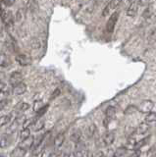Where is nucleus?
Returning <instances> with one entry per match:
<instances>
[{"label": "nucleus", "mask_w": 156, "mask_h": 157, "mask_svg": "<svg viewBox=\"0 0 156 157\" xmlns=\"http://www.w3.org/2000/svg\"><path fill=\"white\" fill-rule=\"evenodd\" d=\"M118 18H119V12H114L111 14V16L106 24V32L108 33H113L115 26H116V23L118 21Z\"/></svg>", "instance_id": "nucleus-3"}, {"label": "nucleus", "mask_w": 156, "mask_h": 157, "mask_svg": "<svg viewBox=\"0 0 156 157\" xmlns=\"http://www.w3.org/2000/svg\"><path fill=\"white\" fill-rule=\"evenodd\" d=\"M65 141V134L64 132H60V134H58L55 137L54 140V144H53V145H54V149H59L60 147L63 145V144H64Z\"/></svg>", "instance_id": "nucleus-14"}, {"label": "nucleus", "mask_w": 156, "mask_h": 157, "mask_svg": "<svg viewBox=\"0 0 156 157\" xmlns=\"http://www.w3.org/2000/svg\"><path fill=\"white\" fill-rule=\"evenodd\" d=\"M23 80H24L23 74L21 72H19V71H15V72H13L11 74L10 78H9V82H10L12 86H15L19 85V83L23 82Z\"/></svg>", "instance_id": "nucleus-7"}, {"label": "nucleus", "mask_w": 156, "mask_h": 157, "mask_svg": "<svg viewBox=\"0 0 156 157\" xmlns=\"http://www.w3.org/2000/svg\"><path fill=\"white\" fill-rule=\"evenodd\" d=\"M7 103H8L7 99L6 100H3V101H0V110L4 109V108H5V106L7 105Z\"/></svg>", "instance_id": "nucleus-32"}, {"label": "nucleus", "mask_w": 156, "mask_h": 157, "mask_svg": "<svg viewBox=\"0 0 156 157\" xmlns=\"http://www.w3.org/2000/svg\"><path fill=\"white\" fill-rule=\"evenodd\" d=\"M2 3L5 5L6 7H9V6H11V5H13L15 2H14V1H6V0H3Z\"/></svg>", "instance_id": "nucleus-34"}, {"label": "nucleus", "mask_w": 156, "mask_h": 157, "mask_svg": "<svg viewBox=\"0 0 156 157\" xmlns=\"http://www.w3.org/2000/svg\"><path fill=\"white\" fill-rule=\"evenodd\" d=\"M15 60L17 61L19 65H21V66H29V65H31L32 62V59L30 55H28V54H22V53L17 54L15 57Z\"/></svg>", "instance_id": "nucleus-5"}, {"label": "nucleus", "mask_w": 156, "mask_h": 157, "mask_svg": "<svg viewBox=\"0 0 156 157\" xmlns=\"http://www.w3.org/2000/svg\"><path fill=\"white\" fill-rule=\"evenodd\" d=\"M147 41L148 43H154L156 41V29L149 33V36L147 37Z\"/></svg>", "instance_id": "nucleus-28"}, {"label": "nucleus", "mask_w": 156, "mask_h": 157, "mask_svg": "<svg viewBox=\"0 0 156 157\" xmlns=\"http://www.w3.org/2000/svg\"><path fill=\"white\" fill-rule=\"evenodd\" d=\"M59 94H60V90H59V88H58V90H54V92L52 93V95L50 96V99H51V100H52V99H54V98H55V97H57Z\"/></svg>", "instance_id": "nucleus-31"}, {"label": "nucleus", "mask_w": 156, "mask_h": 157, "mask_svg": "<svg viewBox=\"0 0 156 157\" xmlns=\"http://www.w3.org/2000/svg\"><path fill=\"white\" fill-rule=\"evenodd\" d=\"M136 111H138V107H135V105H130L126 108L124 113H125V115H131V114H134V113H135Z\"/></svg>", "instance_id": "nucleus-24"}, {"label": "nucleus", "mask_w": 156, "mask_h": 157, "mask_svg": "<svg viewBox=\"0 0 156 157\" xmlns=\"http://www.w3.org/2000/svg\"><path fill=\"white\" fill-rule=\"evenodd\" d=\"M30 157H38V155H37L36 153H33V154H32Z\"/></svg>", "instance_id": "nucleus-36"}, {"label": "nucleus", "mask_w": 156, "mask_h": 157, "mask_svg": "<svg viewBox=\"0 0 156 157\" xmlns=\"http://www.w3.org/2000/svg\"><path fill=\"white\" fill-rule=\"evenodd\" d=\"M31 136V131L29 128H27V129H23L20 132V140L21 141L24 140H26L28 139V137H30Z\"/></svg>", "instance_id": "nucleus-22"}, {"label": "nucleus", "mask_w": 156, "mask_h": 157, "mask_svg": "<svg viewBox=\"0 0 156 157\" xmlns=\"http://www.w3.org/2000/svg\"><path fill=\"white\" fill-rule=\"evenodd\" d=\"M0 18L7 27V29H13L14 27V16L10 10L6 9V6L0 1Z\"/></svg>", "instance_id": "nucleus-1"}, {"label": "nucleus", "mask_w": 156, "mask_h": 157, "mask_svg": "<svg viewBox=\"0 0 156 157\" xmlns=\"http://www.w3.org/2000/svg\"><path fill=\"white\" fill-rule=\"evenodd\" d=\"M139 1H133L131 2L129 5V7L127 8V16L129 17H135L136 13L139 11Z\"/></svg>", "instance_id": "nucleus-9"}, {"label": "nucleus", "mask_w": 156, "mask_h": 157, "mask_svg": "<svg viewBox=\"0 0 156 157\" xmlns=\"http://www.w3.org/2000/svg\"><path fill=\"white\" fill-rule=\"evenodd\" d=\"M12 120V115L11 114H6V115H2L0 116V128L5 126L11 122Z\"/></svg>", "instance_id": "nucleus-20"}, {"label": "nucleus", "mask_w": 156, "mask_h": 157, "mask_svg": "<svg viewBox=\"0 0 156 157\" xmlns=\"http://www.w3.org/2000/svg\"><path fill=\"white\" fill-rule=\"evenodd\" d=\"M149 130H150V125L148 124V123H146V122H143L135 129V134L140 135V136L141 135H145V134H147V132H149Z\"/></svg>", "instance_id": "nucleus-12"}, {"label": "nucleus", "mask_w": 156, "mask_h": 157, "mask_svg": "<svg viewBox=\"0 0 156 157\" xmlns=\"http://www.w3.org/2000/svg\"><path fill=\"white\" fill-rule=\"evenodd\" d=\"M82 132L80 130H75L72 132V134L70 136V139L71 140L74 142V144H79V142L82 141Z\"/></svg>", "instance_id": "nucleus-17"}, {"label": "nucleus", "mask_w": 156, "mask_h": 157, "mask_svg": "<svg viewBox=\"0 0 156 157\" xmlns=\"http://www.w3.org/2000/svg\"><path fill=\"white\" fill-rule=\"evenodd\" d=\"M11 65V58L5 43L0 41V67L6 68Z\"/></svg>", "instance_id": "nucleus-2"}, {"label": "nucleus", "mask_w": 156, "mask_h": 157, "mask_svg": "<svg viewBox=\"0 0 156 157\" xmlns=\"http://www.w3.org/2000/svg\"><path fill=\"white\" fill-rule=\"evenodd\" d=\"M96 132H97V128L94 124H90L89 127L86 128V135L87 137H92V136H94V135L96 134Z\"/></svg>", "instance_id": "nucleus-19"}, {"label": "nucleus", "mask_w": 156, "mask_h": 157, "mask_svg": "<svg viewBox=\"0 0 156 157\" xmlns=\"http://www.w3.org/2000/svg\"><path fill=\"white\" fill-rule=\"evenodd\" d=\"M120 4H121L120 0H112V1L108 2L106 6L104 7V9H103V12H102V16L106 17L107 15L110 13V11H112V10H114L115 8H117Z\"/></svg>", "instance_id": "nucleus-8"}, {"label": "nucleus", "mask_w": 156, "mask_h": 157, "mask_svg": "<svg viewBox=\"0 0 156 157\" xmlns=\"http://www.w3.org/2000/svg\"><path fill=\"white\" fill-rule=\"evenodd\" d=\"M26 90H27V85L25 82H21L19 85L13 86L12 93L14 95H22L26 92Z\"/></svg>", "instance_id": "nucleus-11"}, {"label": "nucleus", "mask_w": 156, "mask_h": 157, "mask_svg": "<svg viewBox=\"0 0 156 157\" xmlns=\"http://www.w3.org/2000/svg\"><path fill=\"white\" fill-rule=\"evenodd\" d=\"M115 140V134L114 132H107L106 134L103 136V141L105 145H111Z\"/></svg>", "instance_id": "nucleus-16"}, {"label": "nucleus", "mask_w": 156, "mask_h": 157, "mask_svg": "<svg viewBox=\"0 0 156 157\" xmlns=\"http://www.w3.org/2000/svg\"><path fill=\"white\" fill-rule=\"evenodd\" d=\"M154 107V103L153 101H151L149 99L147 100H143V102L140 103L139 106L138 107V110L141 113H143V114H149V113L152 112V109Z\"/></svg>", "instance_id": "nucleus-4"}, {"label": "nucleus", "mask_w": 156, "mask_h": 157, "mask_svg": "<svg viewBox=\"0 0 156 157\" xmlns=\"http://www.w3.org/2000/svg\"><path fill=\"white\" fill-rule=\"evenodd\" d=\"M93 157H107L103 152H101V151H98V152H96V153L93 155Z\"/></svg>", "instance_id": "nucleus-35"}, {"label": "nucleus", "mask_w": 156, "mask_h": 157, "mask_svg": "<svg viewBox=\"0 0 156 157\" xmlns=\"http://www.w3.org/2000/svg\"><path fill=\"white\" fill-rule=\"evenodd\" d=\"M29 108H30V104H29V103H26V102H21L20 104L17 105V107H16V111L23 112V111L28 110Z\"/></svg>", "instance_id": "nucleus-25"}, {"label": "nucleus", "mask_w": 156, "mask_h": 157, "mask_svg": "<svg viewBox=\"0 0 156 157\" xmlns=\"http://www.w3.org/2000/svg\"><path fill=\"white\" fill-rule=\"evenodd\" d=\"M52 155H53L52 150L46 148V149H44V150L42 151V153H41L40 157H52Z\"/></svg>", "instance_id": "nucleus-29"}, {"label": "nucleus", "mask_w": 156, "mask_h": 157, "mask_svg": "<svg viewBox=\"0 0 156 157\" xmlns=\"http://www.w3.org/2000/svg\"><path fill=\"white\" fill-rule=\"evenodd\" d=\"M155 135H156V128H155Z\"/></svg>", "instance_id": "nucleus-37"}, {"label": "nucleus", "mask_w": 156, "mask_h": 157, "mask_svg": "<svg viewBox=\"0 0 156 157\" xmlns=\"http://www.w3.org/2000/svg\"><path fill=\"white\" fill-rule=\"evenodd\" d=\"M32 130L35 132H40L43 129V127H44V120L41 119V118H38V119L35 120L32 124Z\"/></svg>", "instance_id": "nucleus-18"}, {"label": "nucleus", "mask_w": 156, "mask_h": 157, "mask_svg": "<svg viewBox=\"0 0 156 157\" xmlns=\"http://www.w3.org/2000/svg\"><path fill=\"white\" fill-rule=\"evenodd\" d=\"M11 144V140L9 136H3L0 139V148H6Z\"/></svg>", "instance_id": "nucleus-21"}, {"label": "nucleus", "mask_w": 156, "mask_h": 157, "mask_svg": "<svg viewBox=\"0 0 156 157\" xmlns=\"http://www.w3.org/2000/svg\"><path fill=\"white\" fill-rule=\"evenodd\" d=\"M7 96H8V91L4 90L3 88H2V90H0V101L6 100Z\"/></svg>", "instance_id": "nucleus-30"}, {"label": "nucleus", "mask_w": 156, "mask_h": 157, "mask_svg": "<svg viewBox=\"0 0 156 157\" xmlns=\"http://www.w3.org/2000/svg\"><path fill=\"white\" fill-rule=\"evenodd\" d=\"M149 137H147V139H143L139 141H136V144H135V150H139L140 149V147H143L145 144H147V140H148Z\"/></svg>", "instance_id": "nucleus-27"}, {"label": "nucleus", "mask_w": 156, "mask_h": 157, "mask_svg": "<svg viewBox=\"0 0 156 157\" xmlns=\"http://www.w3.org/2000/svg\"><path fill=\"white\" fill-rule=\"evenodd\" d=\"M33 142H35V137L31 136L30 137H28V139L20 141V144H19L18 146H20V147H22V148H25L28 150V149H30L32 147Z\"/></svg>", "instance_id": "nucleus-13"}, {"label": "nucleus", "mask_w": 156, "mask_h": 157, "mask_svg": "<svg viewBox=\"0 0 156 157\" xmlns=\"http://www.w3.org/2000/svg\"><path fill=\"white\" fill-rule=\"evenodd\" d=\"M87 153V150H86V147L84 144V142L81 141L79 144H76L75 147V156L76 157H86Z\"/></svg>", "instance_id": "nucleus-10"}, {"label": "nucleus", "mask_w": 156, "mask_h": 157, "mask_svg": "<svg viewBox=\"0 0 156 157\" xmlns=\"http://www.w3.org/2000/svg\"><path fill=\"white\" fill-rule=\"evenodd\" d=\"M144 122L148 123V124H150V123L156 122V112H151V113H149V114L146 115Z\"/></svg>", "instance_id": "nucleus-23"}, {"label": "nucleus", "mask_w": 156, "mask_h": 157, "mask_svg": "<svg viewBox=\"0 0 156 157\" xmlns=\"http://www.w3.org/2000/svg\"><path fill=\"white\" fill-rule=\"evenodd\" d=\"M127 152V148L126 147H119V148H117L114 152V157H122L123 155L126 154Z\"/></svg>", "instance_id": "nucleus-26"}, {"label": "nucleus", "mask_w": 156, "mask_h": 157, "mask_svg": "<svg viewBox=\"0 0 156 157\" xmlns=\"http://www.w3.org/2000/svg\"><path fill=\"white\" fill-rule=\"evenodd\" d=\"M115 114H116V108L114 106L107 107L106 112H105V118H104V121H103L104 127H107L110 124V122L113 120Z\"/></svg>", "instance_id": "nucleus-6"}, {"label": "nucleus", "mask_w": 156, "mask_h": 157, "mask_svg": "<svg viewBox=\"0 0 156 157\" xmlns=\"http://www.w3.org/2000/svg\"><path fill=\"white\" fill-rule=\"evenodd\" d=\"M140 153H141L140 150H135V151H134V153L131 154L130 157H139V156H140Z\"/></svg>", "instance_id": "nucleus-33"}, {"label": "nucleus", "mask_w": 156, "mask_h": 157, "mask_svg": "<svg viewBox=\"0 0 156 157\" xmlns=\"http://www.w3.org/2000/svg\"><path fill=\"white\" fill-rule=\"evenodd\" d=\"M28 150L25 148H22L20 146L15 147L10 153V157H25Z\"/></svg>", "instance_id": "nucleus-15"}, {"label": "nucleus", "mask_w": 156, "mask_h": 157, "mask_svg": "<svg viewBox=\"0 0 156 157\" xmlns=\"http://www.w3.org/2000/svg\"><path fill=\"white\" fill-rule=\"evenodd\" d=\"M0 157H3V156H1V155H0Z\"/></svg>", "instance_id": "nucleus-38"}]
</instances>
